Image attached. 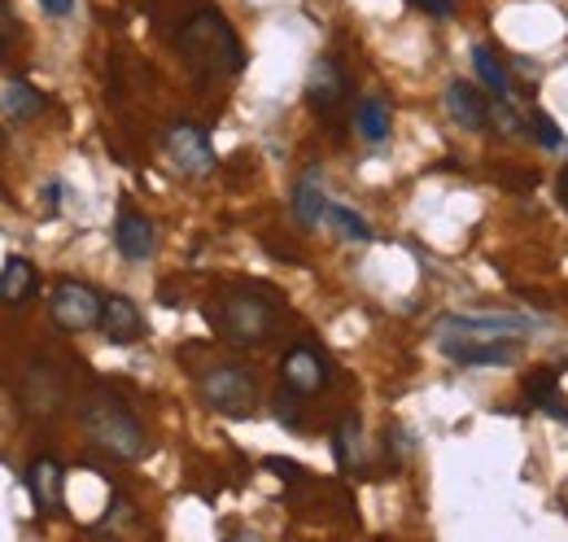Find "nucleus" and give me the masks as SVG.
Masks as SVG:
<instances>
[{
  "mask_svg": "<svg viewBox=\"0 0 568 542\" xmlns=\"http://www.w3.org/2000/svg\"><path fill=\"white\" fill-rule=\"evenodd\" d=\"M175 49L202 79H227L245 67V49L232 31V22L219 9H197L180 22L175 31Z\"/></svg>",
  "mask_w": 568,
  "mask_h": 542,
  "instance_id": "obj_1",
  "label": "nucleus"
},
{
  "mask_svg": "<svg viewBox=\"0 0 568 542\" xmlns=\"http://www.w3.org/2000/svg\"><path fill=\"white\" fill-rule=\"evenodd\" d=\"M83 429L92 438L97 451H105L119 464H136L149 455V433L144 424L128 411L123 399H114L110 390H92L83 399Z\"/></svg>",
  "mask_w": 568,
  "mask_h": 542,
  "instance_id": "obj_2",
  "label": "nucleus"
},
{
  "mask_svg": "<svg viewBox=\"0 0 568 542\" xmlns=\"http://www.w3.org/2000/svg\"><path fill=\"white\" fill-rule=\"evenodd\" d=\"M214 324L232 345H263L272 338V329L281 324V302L263 284H236L219 298Z\"/></svg>",
  "mask_w": 568,
  "mask_h": 542,
  "instance_id": "obj_3",
  "label": "nucleus"
},
{
  "mask_svg": "<svg viewBox=\"0 0 568 542\" xmlns=\"http://www.w3.org/2000/svg\"><path fill=\"white\" fill-rule=\"evenodd\" d=\"M197 385H202V399H206L219 415L245 420V415H254V406H258V381L250 377L245 363L219 359V363L197 372Z\"/></svg>",
  "mask_w": 568,
  "mask_h": 542,
  "instance_id": "obj_4",
  "label": "nucleus"
},
{
  "mask_svg": "<svg viewBox=\"0 0 568 542\" xmlns=\"http://www.w3.org/2000/svg\"><path fill=\"white\" fill-rule=\"evenodd\" d=\"M101 307H105V298H101L92 284H83V280H58L53 293H49V311H53V320H58L67 333H88V329H97V324H101Z\"/></svg>",
  "mask_w": 568,
  "mask_h": 542,
  "instance_id": "obj_5",
  "label": "nucleus"
},
{
  "mask_svg": "<svg viewBox=\"0 0 568 542\" xmlns=\"http://www.w3.org/2000/svg\"><path fill=\"white\" fill-rule=\"evenodd\" d=\"M162 149H166V158L175 162V171H180V175H193V180L211 175L214 162H219L211 136L202 132L197 123H189V119H180V123H171V128L162 132Z\"/></svg>",
  "mask_w": 568,
  "mask_h": 542,
  "instance_id": "obj_6",
  "label": "nucleus"
},
{
  "mask_svg": "<svg viewBox=\"0 0 568 542\" xmlns=\"http://www.w3.org/2000/svg\"><path fill=\"white\" fill-rule=\"evenodd\" d=\"M442 354L455 359L459 368H507L520 359L516 338H437Z\"/></svg>",
  "mask_w": 568,
  "mask_h": 542,
  "instance_id": "obj_7",
  "label": "nucleus"
},
{
  "mask_svg": "<svg viewBox=\"0 0 568 542\" xmlns=\"http://www.w3.org/2000/svg\"><path fill=\"white\" fill-rule=\"evenodd\" d=\"M538 324L529 315H511V311H490V315H446L437 338H516V333H534Z\"/></svg>",
  "mask_w": 568,
  "mask_h": 542,
  "instance_id": "obj_8",
  "label": "nucleus"
},
{
  "mask_svg": "<svg viewBox=\"0 0 568 542\" xmlns=\"http://www.w3.org/2000/svg\"><path fill=\"white\" fill-rule=\"evenodd\" d=\"M351 101V79L346 70L337 67L333 58H320L311 74H306V106L320 114V119H333L342 106Z\"/></svg>",
  "mask_w": 568,
  "mask_h": 542,
  "instance_id": "obj_9",
  "label": "nucleus"
},
{
  "mask_svg": "<svg viewBox=\"0 0 568 542\" xmlns=\"http://www.w3.org/2000/svg\"><path fill=\"white\" fill-rule=\"evenodd\" d=\"M281 377H284V385H288V394L306 399V394H320V390L328 385V363L320 359V350H311V345H293V350L284 354Z\"/></svg>",
  "mask_w": 568,
  "mask_h": 542,
  "instance_id": "obj_10",
  "label": "nucleus"
},
{
  "mask_svg": "<svg viewBox=\"0 0 568 542\" xmlns=\"http://www.w3.org/2000/svg\"><path fill=\"white\" fill-rule=\"evenodd\" d=\"M114 245H119V254L132 259V263L153 259V250H158V228H153V219H144L141 210L123 205L119 219H114Z\"/></svg>",
  "mask_w": 568,
  "mask_h": 542,
  "instance_id": "obj_11",
  "label": "nucleus"
},
{
  "mask_svg": "<svg viewBox=\"0 0 568 542\" xmlns=\"http://www.w3.org/2000/svg\"><path fill=\"white\" fill-rule=\"evenodd\" d=\"M62 399H67V385H62L58 368L31 363L27 377H22V406H27L31 415H53V411L62 406Z\"/></svg>",
  "mask_w": 568,
  "mask_h": 542,
  "instance_id": "obj_12",
  "label": "nucleus"
},
{
  "mask_svg": "<svg viewBox=\"0 0 568 542\" xmlns=\"http://www.w3.org/2000/svg\"><path fill=\"white\" fill-rule=\"evenodd\" d=\"M27 490H31L36 512L58 516L62 503H67V473H62V464L58 460H36L31 473H27Z\"/></svg>",
  "mask_w": 568,
  "mask_h": 542,
  "instance_id": "obj_13",
  "label": "nucleus"
},
{
  "mask_svg": "<svg viewBox=\"0 0 568 542\" xmlns=\"http://www.w3.org/2000/svg\"><path fill=\"white\" fill-rule=\"evenodd\" d=\"M101 333L114 341V345H132V341H141V333H144L141 307H136L128 293L105 298V307H101Z\"/></svg>",
  "mask_w": 568,
  "mask_h": 542,
  "instance_id": "obj_14",
  "label": "nucleus"
},
{
  "mask_svg": "<svg viewBox=\"0 0 568 542\" xmlns=\"http://www.w3.org/2000/svg\"><path fill=\"white\" fill-rule=\"evenodd\" d=\"M442 101H446V114H450L459 128H468V132H481V128L490 123V106H486V97H481L473 83H464V79H450Z\"/></svg>",
  "mask_w": 568,
  "mask_h": 542,
  "instance_id": "obj_15",
  "label": "nucleus"
},
{
  "mask_svg": "<svg viewBox=\"0 0 568 542\" xmlns=\"http://www.w3.org/2000/svg\"><path fill=\"white\" fill-rule=\"evenodd\" d=\"M44 114V92L31 88L27 79H13L0 88V119L4 123H31Z\"/></svg>",
  "mask_w": 568,
  "mask_h": 542,
  "instance_id": "obj_16",
  "label": "nucleus"
},
{
  "mask_svg": "<svg viewBox=\"0 0 568 542\" xmlns=\"http://www.w3.org/2000/svg\"><path fill=\"white\" fill-rule=\"evenodd\" d=\"M525 394H529V403L538 406V411H547V415H556V420L568 424V399H565V390H560V372H556V368H538V372L525 381Z\"/></svg>",
  "mask_w": 568,
  "mask_h": 542,
  "instance_id": "obj_17",
  "label": "nucleus"
},
{
  "mask_svg": "<svg viewBox=\"0 0 568 542\" xmlns=\"http://www.w3.org/2000/svg\"><path fill=\"white\" fill-rule=\"evenodd\" d=\"M324 184H320V171H306L297 184H293V219L302 223V228H315L320 219H324Z\"/></svg>",
  "mask_w": 568,
  "mask_h": 542,
  "instance_id": "obj_18",
  "label": "nucleus"
},
{
  "mask_svg": "<svg viewBox=\"0 0 568 542\" xmlns=\"http://www.w3.org/2000/svg\"><path fill=\"white\" fill-rule=\"evenodd\" d=\"M333 451H337V464H342V469H363V460H367V438H363L358 415H346V420L337 424Z\"/></svg>",
  "mask_w": 568,
  "mask_h": 542,
  "instance_id": "obj_19",
  "label": "nucleus"
},
{
  "mask_svg": "<svg viewBox=\"0 0 568 542\" xmlns=\"http://www.w3.org/2000/svg\"><path fill=\"white\" fill-rule=\"evenodd\" d=\"M36 293V268L27 263V259H4V268H0V302H27Z\"/></svg>",
  "mask_w": 568,
  "mask_h": 542,
  "instance_id": "obj_20",
  "label": "nucleus"
},
{
  "mask_svg": "<svg viewBox=\"0 0 568 542\" xmlns=\"http://www.w3.org/2000/svg\"><path fill=\"white\" fill-rule=\"evenodd\" d=\"M389 123H394V114H389V101H385V97H367V101H358L355 128L363 140L381 144V140L389 136Z\"/></svg>",
  "mask_w": 568,
  "mask_h": 542,
  "instance_id": "obj_21",
  "label": "nucleus"
},
{
  "mask_svg": "<svg viewBox=\"0 0 568 542\" xmlns=\"http://www.w3.org/2000/svg\"><path fill=\"white\" fill-rule=\"evenodd\" d=\"M324 219L337 228V237H346V241H372V228H367V219L355 214L351 205H324Z\"/></svg>",
  "mask_w": 568,
  "mask_h": 542,
  "instance_id": "obj_22",
  "label": "nucleus"
},
{
  "mask_svg": "<svg viewBox=\"0 0 568 542\" xmlns=\"http://www.w3.org/2000/svg\"><path fill=\"white\" fill-rule=\"evenodd\" d=\"M473 67H477V74H481V83L495 92V97H507V70L498 67V58L490 53V49H473Z\"/></svg>",
  "mask_w": 568,
  "mask_h": 542,
  "instance_id": "obj_23",
  "label": "nucleus"
},
{
  "mask_svg": "<svg viewBox=\"0 0 568 542\" xmlns=\"http://www.w3.org/2000/svg\"><path fill=\"white\" fill-rule=\"evenodd\" d=\"M18 40H22V22H18V9H13L9 0H0V53H9Z\"/></svg>",
  "mask_w": 568,
  "mask_h": 542,
  "instance_id": "obj_24",
  "label": "nucleus"
},
{
  "mask_svg": "<svg viewBox=\"0 0 568 542\" xmlns=\"http://www.w3.org/2000/svg\"><path fill=\"white\" fill-rule=\"evenodd\" d=\"M490 119L498 123V132H520V114L507 106V97H495V106H490Z\"/></svg>",
  "mask_w": 568,
  "mask_h": 542,
  "instance_id": "obj_25",
  "label": "nucleus"
},
{
  "mask_svg": "<svg viewBox=\"0 0 568 542\" xmlns=\"http://www.w3.org/2000/svg\"><path fill=\"white\" fill-rule=\"evenodd\" d=\"M534 128H538V140H542L547 149H560V144H565V132H560V123H556L551 114H534Z\"/></svg>",
  "mask_w": 568,
  "mask_h": 542,
  "instance_id": "obj_26",
  "label": "nucleus"
},
{
  "mask_svg": "<svg viewBox=\"0 0 568 542\" xmlns=\"http://www.w3.org/2000/svg\"><path fill=\"white\" fill-rule=\"evenodd\" d=\"M62 193H67V189H62V180H53V184H44V189H40V198H44V214H58V210H62Z\"/></svg>",
  "mask_w": 568,
  "mask_h": 542,
  "instance_id": "obj_27",
  "label": "nucleus"
},
{
  "mask_svg": "<svg viewBox=\"0 0 568 542\" xmlns=\"http://www.w3.org/2000/svg\"><path fill=\"white\" fill-rule=\"evenodd\" d=\"M40 9H44L49 18H71L74 0H40Z\"/></svg>",
  "mask_w": 568,
  "mask_h": 542,
  "instance_id": "obj_28",
  "label": "nucleus"
},
{
  "mask_svg": "<svg viewBox=\"0 0 568 542\" xmlns=\"http://www.w3.org/2000/svg\"><path fill=\"white\" fill-rule=\"evenodd\" d=\"M416 4H420V9H425V13H433V18H446V13H450V9H455V4H450V0H416Z\"/></svg>",
  "mask_w": 568,
  "mask_h": 542,
  "instance_id": "obj_29",
  "label": "nucleus"
},
{
  "mask_svg": "<svg viewBox=\"0 0 568 542\" xmlns=\"http://www.w3.org/2000/svg\"><path fill=\"white\" fill-rule=\"evenodd\" d=\"M556 193H560V202L568 205V167L560 171V180H556Z\"/></svg>",
  "mask_w": 568,
  "mask_h": 542,
  "instance_id": "obj_30",
  "label": "nucleus"
}]
</instances>
